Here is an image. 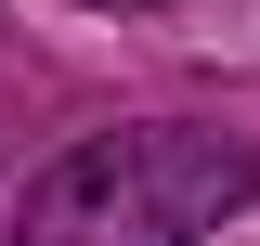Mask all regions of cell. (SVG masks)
Masks as SVG:
<instances>
[{"instance_id": "6da1fadb", "label": "cell", "mask_w": 260, "mask_h": 246, "mask_svg": "<svg viewBox=\"0 0 260 246\" xmlns=\"http://www.w3.org/2000/svg\"><path fill=\"white\" fill-rule=\"evenodd\" d=\"M260 194V155L221 130L143 117V130H91L78 155H52L13 208V246H195Z\"/></svg>"}, {"instance_id": "7a4b0ae2", "label": "cell", "mask_w": 260, "mask_h": 246, "mask_svg": "<svg viewBox=\"0 0 260 246\" xmlns=\"http://www.w3.org/2000/svg\"><path fill=\"white\" fill-rule=\"evenodd\" d=\"M91 13H104V0H91ZM117 13H156V0H117Z\"/></svg>"}]
</instances>
